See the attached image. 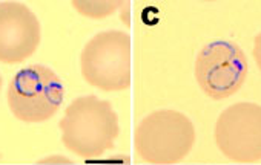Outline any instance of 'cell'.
I'll return each mask as SVG.
<instances>
[{"label":"cell","mask_w":261,"mask_h":165,"mask_svg":"<svg viewBox=\"0 0 261 165\" xmlns=\"http://www.w3.org/2000/svg\"><path fill=\"white\" fill-rule=\"evenodd\" d=\"M62 142L71 153L92 159L112 150L120 135L118 116L112 104L95 95L75 98L59 122Z\"/></svg>","instance_id":"1"},{"label":"cell","mask_w":261,"mask_h":165,"mask_svg":"<svg viewBox=\"0 0 261 165\" xmlns=\"http://www.w3.org/2000/svg\"><path fill=\"white\" fill-rule=\"evenodd\" d=\"M195 145V127L181 112L160 109L145 116L134 130V151L143 162L171 165L183 160Z\"/></svg>","instance_id":"2"},{"label":"cell","mask_w":261,"mask_h":165,"mask_svg":"<svg viewBox=\"0 0 261 165\" xmlns=\"http://www.w3.org/2000/svg\"><path fill=\"white\" fill-rule=\"evenodd\" d=\"M85 81L103 92L126 90L133 83V40L124 31L95 34L80 54Z\"/></svg>","instance_id":"3"},{"label":"cell","mask_w":261,"mask_h":165,"mask_svg":"<svg viewBox=\"0 0 261 165\" xmlns=\"http://www.w3.org/2000/svg\"><path fill=\"white\" fill-rule=\"evenodd\" d=\"M65 87L60 77L45 64H31L20 69L11 80L7 92L13 116L22 122L37 124L49 121L63 104Z\"/></svg>","instance_id":"4"},{"label":"cell","mask_w":261,"mask_h":165,"mask_svg":"<svg viewBox=\"0 0 261 165\" xmlns=\"http://www.w3.org/2000/svg\"><path fill=\"white\" fill-rule=\"evenodd\" d=\"M249 64L244 51L226 40L204 45L195 58L194 75L200 89L212 100L235 95L244 84Z\"/></svg>","instance_id":"5"},{"label":"cell","mask_w":261,"mask_h":165,"mask_svg":"<svg viewBox=\"0 0 261 165\" xmlns=\"http://www.w3.org/2000/svg\"><path fill=\"white\" fill-rule=\"evenodd\" d=\"M214 141L232 162L261 160V106L237 103L224 109L215 122Z\"/></svg>","instance_id":"6"},{"label":"cell","mask_w":261,"mask_h":165,"mask_svg":"<svg viewBox=\"0 0 261 165\" xmlns=\"http://www.w3.org/2000/svg\"><path fill=\"white\" fill-rule=\"evenodd\" d=\"M42 42L37 16L22 2H0V63L28 60Z\"/></svg>","instance_id":"7"},{"label":"cell","mask_w":261,"mask_h":165,"mask_svg":"<svg viewBox=\"0 0 261 165\" xmlns=\"http://www.w3.org/2000/svg\"><path fill=\"white\" fill-rule=\"evenodd\" d=\"M71 5L74 10L88 19H105L106 16L114 14L121 2L118 0H72Z\"/></svg>","instance_id":"8"},{"label":"cell","mask_w":261,"mask_h":165,"mask_svg":"<svg viewBox=\"0 0 261 165\" xmlns=\"http://www.w3.org/2000/svg\"><path fill=\"white\" fill-rule=\"evenodd\" d=\"M253 58H255V63L258 66V69L261 71V31L255 36V40H253Z\"/></svg>","instance_id":"9"},{"label":"cell","mask_w":261,"mask_h":165,"mask_svg":"<svg viewBox=\"0 0 261 165\" xmlns=\"http://www.w3.org/2000/svg\"><path fill=\"white\" fill-rule=\"evenodd\" d=\"M40 163H71V159L65 157V156H59V154H53L49 157H43L40 159Z\"/></svg>","instance_id":"10"},{"label":"cell","mask_w":261,"mask_h":165,"mask_svg":"<svg viewBox=\"0 0 261 165\" xmlns=\"http://www.w3.org/2000/svg\"><path fill=\"white\" fill-rule=\"evenodd\" d=\"M2 84H4V80H2V75H0V90H2Z\"/></svg>","instance_id":"11"}]
</instances>
